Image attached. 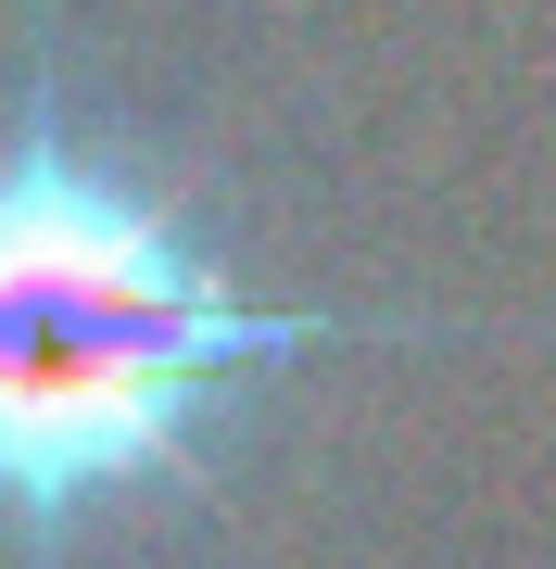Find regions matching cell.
Here are the masks:
<instances>
[{
	"label": "cell",
	"mask_w": 556,
	"mask_h": 569,
	"mask_svg": "<svg viewBox=\"0 0 556 569\" xmlns=\"http://www.w3.org/2000/svg\"><path fill=\"white\" fill-rule=\"evenodd\" d=\"M367 342H494V317L253 291L203 178L89 102L63 0H26L0 89V557L89 569L102 531L203 507L228 430L304 355Z\"/></svg>",
	"instance_id": "1"
}]
</instances>
